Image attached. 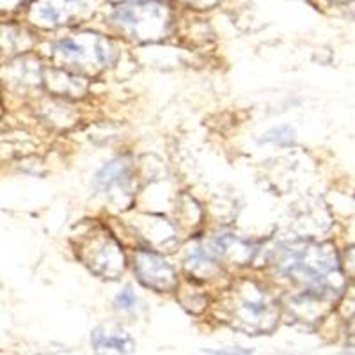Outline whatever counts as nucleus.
Returning <instances> with one entry per match:
<instances>
[{"label":"nucleus","mask_w":355,"mask_h":355,"mask_svg":"<svg viewBox=\"0 0 355 355\" xmlns=\"http://www.w3.org/2000/svg\"><path fill=\"white\" fill-rule=\"evenodd\" d=\"M135 272L144 286L160 291V293L173 291L178 286V277L173 266L162 256L150 250H139L135 256Z\"/></svg>","instance_id":"20e7f679"},{"label":"nucleus","mask_w":355,"mask_h":355,"mask_svg":"<svg viewBox=\"0 0 355 355\" xmlns=\"http://www.w3.org/2000/svg\"><path fill=\"white\" fill-rule=\"evenodd\" d=\"M91 345L96 355H130L137 348L135 339L116 323H107L94 329L91 334Z\"/></svg>","instance_id":"39448f33"},{"label":"nucleus","mask_w":355,"mask_h":355,"mask_svg":"<svg viewBox=\"0 0 355 355\" xmlns=\"http://www.w3.org/2000/svg\"><path fill=\"white\" fill-rule=\"evenodd\" d=\"M214 355H250L252 352L243 350V348H222V350H210Z\"/></svg>","instance_id":"9d476101"},{"label":"nucleus","mask_w":355,"mask_h":355,"mask_svg":"<svg viewBox=\"0 0 355 355\" xmlns=\"http://www.w3.org/2000/svg\"><path fill=\"white\" fill-rule=\"evenodd\" d=\"M130 182V164L125 160L109 162L107 166L101 167L100 173L96 174V187L101 192H112L116 189H123Z\"/></svg>","instance_id":"423d86ee"},{"label":"nucleus","mask_w":355,"mask_h":355,"mask_svg":"<svg viewBox=\"0 0 355 355\" xmlns=\"http://www.w3.org/2000/svg\"><path fill=\"white\" fill-rule=\"evenodd\" d=\"M281 272L309 288V293L327 297L336 291L339 268L336 252L329 247H293L279 261Z\"/></svg>","instance_id":"f257e3e1"},{"label":"nucleus","mask_w":355,"mask_h":355,"mask_svg":"<svg viewBox=\"0 0 355 355\" xmlns=\"http://www.w3.org/2000/svg\"><path fill=\"white\" fill-rule=\"evenodd\" d=\"M116 307L121 311H133L137 307V297L132 291V288H125V290L117 293Z\"/></svg>","instance_id":"1a4fd4ad"},{"label":"nucleus","mask_w":355,"mask_h":355,"mask_svg":"<svg viewBox=\"0 0 355 355\" xmlns=\"http://www.w3.org/2000/svg\"><path fill=\"white\" fill-rule=\"evenodd\" d=\"M77 11L75 0H41L37 6V18L41 24L59 25Z\"/></svg>","instance_id":"0eeeda50"},{"label":"nucleus","mask_w":355,"mask_h":355,"mask_svg":"<svg viewBox=\"0 0 355 355\" xmlns=\"http://www.w3.org/2000/svg\"><path fill=\"white\" fill-rule=\"evenodd\" d=\"M226 306L227 322H231V325L239 331L259 336L268 334L277 327V304L254 283H243L236 288Z\"/></svg>","instance_id":"f03ea898"},{"label":"nucleus","mask_w":355,"mask_h":355,"mask_svg":"<svg viewBox=\"0 0 355 355\" xmlns=\"http://www.w3.org/2000/svg\"><path fill=\"white\" fill-rule=\"evenodd\" d=\"M55 53L62 61L73 66H89L109 64L114 55V50L109 41L100 36L89 37H68L57 43Z\"/></svg>","instance_id":"7ed1b4c3"},{"label":"nucleus","mask_w":355,"mask_h":355,"mask_svg":"<svg viewBox=\"0 0 355 355\" xmlns=\"http://www.w3.org/2000/svg\"><path fill=\"white\" fill-rule=\"evenodd\" d=\"M261 141L274 142V144H286V142L293 141V132L288 126H281V128H274L270 132H266Z\"/></svg>","instance_id":"6e6552de"},{"label":"nucleus","mask_w":355,"mask_h":355,"mask_svg":"<svg viewBox=\"0 0 355 355\" xmlns=\"http://www.w3.org/2000/svg\"><path fill=\"white\" fill-rule=\"evenodd\" d=\"M190 4H198L201 6V8H210V6H214L217 0H189Z\"/></svg>","instance_id":"9b49d317"}]
</instances>
